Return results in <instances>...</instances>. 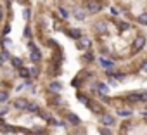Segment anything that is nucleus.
<instances>
[{
    "label": "nucleus",
    "mask_w": 147,
    "mask_h": 135,
    "mask_svg": "<svg viewBox=\"0 0 147 135\" xmlns=\"http://www.w3.org/2000/svg\"><path fill=\"white\" fill-rule=\"evenodd\" d=\"M119 9L121 18L131 21L138 28H147V0H111Z\"/></svg>",
    "instance_id": "obj_1"
},
{
    "label": "nucleus",
    "mask_w": 147,
    "mask_h": 135,
    "mask_svg": "<svg viewBox=\"0 0 147 135\" xmlns=\"http://www.w3.org/2000/svg\"><path fill=\"white\" fill-rule=\"evenodd\" d=\"M116 135H147V118L137 113L128 119H119Z\"/></svg>",
    "instance_id": "obj_2"
},
{
    "label": "nucleus",
    "mask_w": 147,
    "mask_h": 135,
    "mask_svg": "<svg viewBox=\"0 0 147 135\" xmlns=\"http://www.w3.org/2000/svg\"><path fill=\"white\" fill-rule=\"evenodd\" d=\"M75 97L78 99V102L83 106V107H87L95 118H99L100 114H104L106 111H109L100 101H97L94 95H90L87 90H75Z\"/></svg>",
    "instance_id": "obj_3"
},
{
    "label": "nucleus",
    "mask_w": 147,
    "mask_h": 135,
    "mask_svg": "<svg viewBox=\"0 0 147 135\" xmlns=\"http://www.w3.org/2000/svg\"><path fill=\"white\" fill-rule=\"evenodd\" d=\"M59 118L66 121L67 128H78V126L83 125V119L80 118V114H76L75 111H71V109H67V111H66L64 114H61Z\"/></svg>",
    "instance_id": "obj_4"
},
{
    "label": "nucleus",
    "mask_w": 147,
    "mask_h": 135,
    "mask_svg": "<svg viewBox=\"0 0 147 135\" xmlns=\"http://www.w3.org/2000/svg\"><path fill=\"white\" fill-rule=\"evenodd\" d=\"M62 33H64V35H66V36H67L69 40H73L75 43H76L78 40H82V38H83V36L87 35V33L83 31V28H80V26H73V24H69V23H67V24L64 26Z\"/></svg>",
    "instance_id": "obj_5"
},
{
    "label": "nucleus",
    "mask_w": 147,
    "mask_h": 135,
    "mask_svg": "<svg viewBox=\"0 0 147 135\" xmlns=\"http://www.w3.org/2000/svg\"><path fill=\"white\" fill-rule=\"evenodd\" d=\"M97 119V125H102V126H109V128H116L118 126V123H119V119L116 118V114L109 109V111H106L104 114H100L99 118H95Z\"/></svg>",
    "instance_id": "obj_6"
},
{
    "label": "nucleus",
    "mask_w": 147,
    "mask_h": 135,
    "mask_svg": "<svg viewBox=\"0 0 147 135\" xmlns=\"http://www.w3.org/2000/svg\"><path fill=\"white\" fill-rule=\"evenodd\" d=\"M42 90H45V92H49V94L61 95L62 90H64V85H62V82H61L59 78H55V80H47L45 85L42 87Z\"/></svg>",
    "instance_id": "obj_7"
},
{
    "label": "nucleus",
    "mask_w": 147,
    "mask_h": 135,
    "mask_svg": "<svg viewBox=\"0 0 147 135\" xmlns=\"http://www.w3.org/2000/svg\"><path fill=\"white\" fill-rule=\"evenodd\" d=\"M80 62H82L83 68H95V62H97V52H95V49L82 52L80 54Z\"/></svg>",
    "instance_id": "obj_8"
},
{
    "label": "nucleus",
    "mask_w": 147,
    "mask_h": 135,
    "mask_svg": "<svg viewBox=\"0 0 147 135\" xmlns=\"http://www.w3.org/2000/svg\"><path fill=\"white\" fill-rule=\"evenodd\" d=\"M95 49V43H94V40H92V36L87 33L82 40H78L76 42V50L82 54V52H87V50H94Z\"/></svg>",
    "instance_id": "obj_9"
},
{
    "label": "nucleus",
    "mask_w": 147,
    "mask_h": 135,
    "mask_svg": "<svg viewBox=\"0 0 147 135\" xmlns=\"http://www.w3.org/2000/svg\"><path fill=\"white\" fill-rule=\"evenodd\" d=\"M118 62H114L113 59H107V57H100L97 55V62H95V68L99 71H107V70H113V68H116Z\"/></svg>",
    "instance_id": "obj_10"
},
{
    "label": "nucleus",
    "mask_w": 147,
    "mask_h": 135,
    "mask_svg": "<svg viewBox=\"0 0 147 135\" xmlns=\"http://www.w3.org/2000/svg\"><path fill=\"white\" fill-rule=\"evenodd\" d=\"M26 66V59L23 57V55H12L11 57V61H9V68L12 71H18V70H21V68H24Z\"/></svg>",
    "instance_id": "obj_11"
},
{
    "label": "nucleus",
    "mask_w": 147,
    "mask_h": 135,
    "mask_svg": "<svg viewBox=\"0 0 147 135\" xmlns=\"http://www.w3.org/2000/svg\"><path fill=\"white\" fill-rule=\"evenodd\" d=\"M94 132L97 135H116L114 128H109V126H102V125H94Z\"/></svg>",
    "instance_id": "obj_12"
},
{
    "label": "nucleus",
    "mask_w": 147,
    "mask_h": 135,
    "mask_svg": "<svg viewBox=\"0 0 147 135\" xmlns=\"http://www.w3.org/2000/svg\"><path fill=\"white\" fill-rule=\"evenodd\" d=\"M11 99H12V90L0 88V106H2V104H9Z\"/></svg>",
    "instance_id": "obj_13"
},
{
    "label": "nucleus",
    "mask_w": 147,
    "mask_h": 135,
    "mask_svg": "<svg viewBox=\"0 0 147 135\" xmlns=\"http://www.w3.org/2000/svg\"><path fill=\"white\" fill-rule=\"evenodd\" d=\"M55 2H57V4H66L67 0H55Z\"/></svg>",
    "instance_id": "obj_14"
},
{
    "label": "nucleus",
    "mask_w": 147,
    "mask_h": 135,
    "mask_svg": "<svg viewBox=\"0 0 147 135\" xmlns=\"http://www.w3.org/2000/svg\"><path fill=\"white\" fill-rule=\"evenodd\" d=\"M2 2H16V0H2Z\"/></svg>",
    "instance_id": "obj_15"
}]
</instances>
